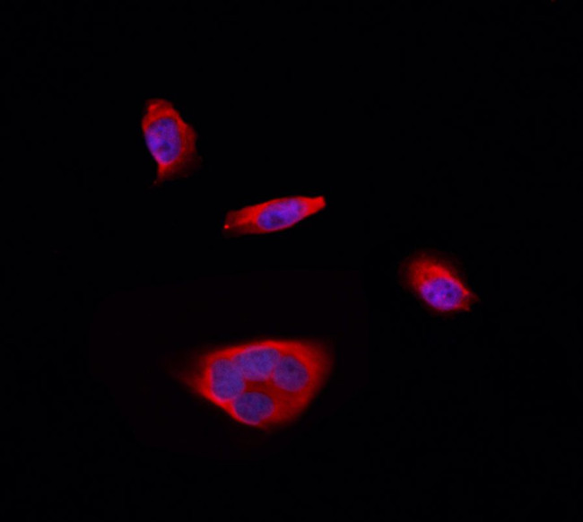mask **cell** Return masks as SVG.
<instances>
[{
	"label": "cell",
	"instance_id": "obj_1",
	"mask_svg": "<svg viewBox=\"0 0 583 522\" xmlns=\"http://www.w3.org/2000/svg\"><path fill=\"white\" fill-rule=\"evenodd\" d=\"M141 127L146 146L157 164L154 186L187 177L200 166L197 134L170 101L161 98L148 100Z\"/></svg>",
	"mask_w": 583,
	"mask_h": 522
},
{
	"label": "cell",
	"instance_id": "obj_2",
	"mask_svg": "<svg viewBox=\"0 0 583 522\" xmlns=\"http://www.w3.org/2000/svg\"><path fill=\"white\" fill-rule=\"evenodd\" d=\"M330 369V355L322 344L290 340L267 384L300 414L323 385Z\"/></svg>",
	"mask_w": 583,
	"mask_h": 522
},
{
	"label": "cell",
	"instance_id": "obj_5",
	"mask_svg": "<svg viewBox=\"0 0 583 522\" xmlns=\"http://www.w3.org/2000/svg\"><path fill=\"white\" fill-rule=\"evenodd\" d=\"M178 378L195 394L222 409L248 386L222 348L202 353Z\"/></svg>",
	"mask_w": 583,
	"mask_h": 522
},
{
	"label": "cell",
	"instance_id": "obj_3",
	"mask_svg": "<svg viewBox=\"0 0 583 522\" xmlns=\"http://www.w3.org/2000/svg\"><path fill=\"white\" fill-rule=\"evenodd\" d=\"M326 205L323 196L274 198L228 212L222 231L231 235L275 232L294 226Z\"/></svg>",
	"mask_w": 583,
	"mask_h": 522
},
{
	"label": "cell",
	"instance_id": "obj_6",
	"mask_svg": "<svg viewBox=\"0 0 583 522\" xmlns=\"http://www.w3.org/2000/svg\"><path fill=\"white\" fill-rule=\"evenodd\" d=\"M235 421L250 427L268 429L289 422L300 413L268 384L248 385L223 409Z\"/></svg>",
	"mask_w": 583,
	"mask_h": 522
},
{
	"label": "cell",
	"instance_id": "obj_7",
	"mask_svg": "<svg viewBox=\"0 0 583 522\" xmlns=\"http://www.w3.org/2000/svg\"><path fill=\"white\" fill-rule=\"evenodd\" d=\"M290 340H261L222 348L248 385H266Z\"/></svg>",
	"mask_w": 583,
	"mask_h": 522
},
{
	"label": "cell",
	"instance_id": "obj_4",
	"mask_svg": "<svg viewBox=\"0 0 583 522\" xmlns=\"http://www.w3.org/2000/svg\"><path fill=\"white\" fill-rule=\"evenodd\" d=\"M406 279L414 292L439 312L469 310L476 299L448 265L425 255L408 264Z\"/></svg>",
	"mask_w": 583,
	"mask_h": 522
}]
</instances>
